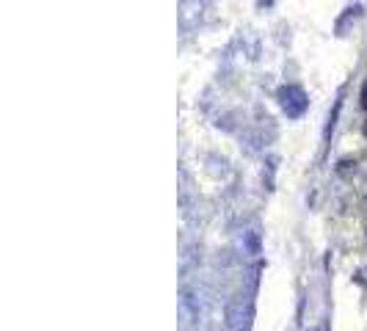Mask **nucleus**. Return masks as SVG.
I'll return each instance as SVG.
<instances>
[{"label":"nucleus","instance_id":"nucleus-1","mask_svg":"<svg viewBox=\"0 0 367 331\" xmlns=\"http://www.w3.org/2000/svg\"><path fill=\"white\" fill-rule=\"evenodd\" d=\"M279 100H282V108H284L287 116H301V113L307 110V97H304V92H301L298 86L282 89V92H279Z\"/></svg>","mask_w":367,"mask_h":331},{"label":"nucleus","instance_id":"nucleus-2","mask_svg":"<svg viewBox=\"0 0 367 331\" xmlns=\"http://www.w3.org/2000/svg\"><path fill=\"white\" fill-rule=\"evenodd\" d=\"M224 318H227V326H230L232 331H244L246 321H248V304H246L244 298L230 301V304H227Z\"/></svg>","mask_w":367,"mask_h":331},{"label":"nucleus","instance_id":"nucleus-4","mask_svg":"<svg viewBox=\"0 0 367 331\" xmlns=\"http://www.w3.org/2000/svg\"><path fill=\"white\" fill-rule=\"evenodd\" d=\"M365 135H367V121H365Z\"/></svg>","mask_w":367,"mask_h":331},{"label":"nucleus","instance_id":"nucleus-3","mask_svg":"<svg viewBox=\"0 0 367 331\" xmlns=\"http://www.w3.org/2000/svg\"><path fill=\"white\" fill-rule=\"evenodd\" d=\"M362 105L367 108V80H365V86H362Z\"/></svg>","mask_w":367,"mask_h":331}]
</instances>
